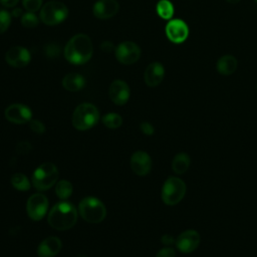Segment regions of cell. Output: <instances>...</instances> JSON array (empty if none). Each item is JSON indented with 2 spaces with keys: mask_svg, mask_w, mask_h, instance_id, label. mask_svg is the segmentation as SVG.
<instances>
[{
  "mask_svg": "<svg viewBox=\"0 0 257 257\" xmlns=\"http://www.w3.org/2000/svg\"><path fill=\"white\" fill-rule=\"evenodd\" d=\"M92 52V42L83 33H78L71 37L64 47V57L72 64L86 63L91 58Z\"/></svg>",
  "mask_w": 257,
  "mask_h": 257,
  "instance_id": "6da1fadb",
  "label": "cell"
},
{
  "mask_svg": "<svg viewBox=\"0 0 257 257\" xmlns=\"http://www.w3.org/2000/svg\"><path fill=\"white\" fill-rule=\"evenodd\" d=\"M48 224L56 230H68L77 221L76 208L69 202L63 201L55 204L48 213Z\"/></svg>",
  "mask_w": 257,
  "mask_h": 257,
  "instance_id": "7a4b0ae2",
  "label": "cell"
},
{
  "mask_svg": "<svg viewBox=\"0 0 257 257\" xmlns=\"http://www.w3.org/2000/svg\"><path fill=\"white\" fill-rule=\"evenodd\" d=\"M99 120V112L95 105L89 102L80 103L72 114V125L78 131H86L94 126Z\"/></svg>",
  "mask_w": 257,
  "mask_h": 257,
  "instance_id": "3957f363",
  "label": "cell"
},
{
  "mask_svg": "<svg viewBox=\"0 0 257 257\" xmlns=\"http://www.w3.org/2000/svg\"><path fill=\"white\" fill-rule=\"evenodd\" d=\"M78 213L88 223H100L106 216V208L95 197H85L78 205Z\"/></svg>",
  "mask_w": 257,
  "mask_h": 257,
  "instance_id": "277c9868",
  "label": "cell"
},
{
  "mask_svg": "<svg viewBox=\"0 0 257 257\" xmlns=\"http://www.w3.org/2000/svg\"><path fill=\"white\" fill-rule=\"evenodd\" d=\"M59 176L56 166L52 163H43L35 169L32 175V185L38 191L50 189L57 181Z\"/></svg>",
  "mask_w": 257,
  "mask_h": 257,
  "instance_id": "5b68a950",
  "label": "cell"
},
{
  "mask_svg": "<svg viewBox=\"0 0 257 257\" xmlns=\"http://www.w3.org/2000/svg\"><path fill=\"white\" fill-rule=\"evenodd\" d=\"M186 194V184L180 178L170 177L162 188V200L168 206L177 205Z\"/></svg>",
  "mask_w": 257,
  "mask_h": 257,
  "instance_id": "8992f818",
  "label": "cell"
},
{
  "mask_svg": "<svg viewBox=\"0 0 257 257\" xmlns=\"http://www.w3.org/2000/svg\"><path fill=\"white\" fill-rule=\"evenodd\" d=\"M68 9L60 1H49L45 3L40 11V20L46 25H56L66 19Z\"/></svg>",
  "mask_w": 257,
  "mask_h": 257,
  "instance_id": "52a82bcc",
  "label": "cell"
},
{
  "mask_svg": "<svg viewBox=\"0 0 257 257\" xmlns=\"http://www.w3.org/2000/svg\"><path fill=\"white\" fill-rule=\"evenodd\" d=\"M48 209V200L41 194L36 193L29 197L26 203V212L28 217L33 221H40Z\"/></svg>",
  "mask_w": 257,
  "mask_h": 257,
  "instance_id": "ba28073f",
  "label": "cell"
},
{
  "mask_svg": "<svg viewBox=\"0 0 257 257\" xmlns=\"http://www.w3.org/2000/svg\"><path fill=\"white\" fill-rule=\"evenodd\" d=\"M141 48L133 41H123L115 48V58L122 64H133L139 60Z\"/></svg>",
  "mask_w": 257,
  "mask_h": 257,
  "instance_id": "9c48e42d",
  "label": "cell"
},
{
  "mask_svg": "<svg viewBox=\"0 0 257 257\" xmlns=\"http://www.w3.org/2000/svg\"><path fill=\"white\" fill-rule=\"evenodd\" d=\"M5 118L16 124H23L29 122L32 118L31 109L22 103L10 104L4 111Z\"/></svg>",
  "mask_w": 257,
  "mask_h": 257,
  "instance_id": "30bf717a",
  "label": "cell"
},
{
  "mask_svg": "<svg viewBox=\"0 0 257 257\" xmlns=\"http://www.w3.org/2000/svg\"><path fill=\"white\" fill-rule=\"evenodd\" d=\"M166 35L173 43L184 42L189 35V27L182 19H173L168 22L165 28Z\"/></svg>",
  "mask_w": 257,
  "mask_h": 257,
  "instance_id": "8fae6325",
  "label": "cell"
},
{
  "mask_svg": "<svg viewBox=\"0 0 257 257\" xmlns=\"http://www.w3.org/2000/svg\"><path fill=\"white\" fill-rule=\"evenodd\" d=\"M200 242L201 237L197 231L186 230L178 236L176 240V246L180 252L188 254L196 250Z\"/></svg>",
  "mask_w": 257,
  "mask_h": 257,
  "instance_id": "7c38bea8",
  "label": "cell"
},
{
  "mask_svg": "<svg viewBox=\"0 0 257 257\" xmlns=\"http://www.w3.org/2000/svg\"><path fill=\"white\" fill-rule=\"evenodd\" d=\"M31 59V55L28 49L23 46H14L8 49L5 54L6 62L13 67L20 68L26 66Z\"/></svg>",
  "mask_w": 257,
  "mask_h": 257,
  "instance_id": "4fadbf2b",
  "label": "cell"
},
{
  "mask_svg": "<svg viewBox=\"0 0 257 257\" xmlns=\"http://www.w3.org/2000/svg\"><path fill=\"white\" fill-rule=\"evenodd\" d=\"M130 95L131 90L125 81L116 79L111 82L108 88V96L113 103L117 105H123L127 102Z\"/></svg>",
  "mask_w": 257,
  "mask_h": 257,
  "instance_id": "5bb4252c",
  "label": "cell"
},
{
  "mask_svg": "<svg viewBox=\"0 0 257 257\" xmlns=\"http://www.w3.org/2000/svg\"><path fill=\"white\" fill-rule=\"evenodd\" d=\"M130 165L135 174L138 176H146L152 169V159L146 152L138 151L132 155Z\"/></svg>",
  "mask_w": 257,
  "mask_h": 257,
  "instance_id": "9a60e30c",
  "label": "cell"
},
{
  "mask_svg": "<svg viewBox=\"0 0 257 257\" xmlns=\"http://www.w3.org/2000/svg\"><path fill=\"white\" fill-rule=\"evenodd\" d=\"M119 9L116 0H98L92 8L93 15L98 19H108L113 17Z\"/></svg>",
  "mask_w": 257,
  "mask_h": 257,
  "instance_id": "2e32d148",
  "label": "cell"
},
{
  "mask_svg": "<svg viewBox=\"0 0 257 257\" xmlns=\"http://www.w3.org/2000/svg\"><path fill=\"white\" fill-rule=\"evenodd\" d=\"M165 76V68L160 62H152L150 63L144 73L145 82L150 87H155L159 85Z\"/></svg>",
  "mask_w": 257,
  "mask_h": 257,
  "instance_id": "e0dca14e",
  "label": "cell"
},
{
  "mask_svg": "<svg viewBox=\"0 0 257 257\" xmlns=\"http://www.w3.org/2000/svg\"><path fill=\"white\" fill-rule=\"evenodd\" d=\"M62 246L61 240L55 236H49L42 240L37 247L39 257H54L58 254Z\"/></svg>",
  "mask_w": 257,
  "mask_h": 257,
  "instance_id": "ac0fdd59",
  "label": "cell"
},
{
  "mask_svg": "<svg viewBox=\"0 0 257 257\" xmlns=\"http://www.w3.org/2000/svg\"><path fill=\"white\" fill-rule=\"evenodd\" d=\"M237 65H238V62H237V59L235 58V56H233L231 54H226V55L221 56L218 59V61L216 63V68L220 74L230 75L235 72Z\"/></svg>",
  "mask_w": 257,
  "mask_h": 257,
  "instance_id": "d6986e66",
  "label": "cell"
},
{
  "mask_svg": "<svg viewBox=\"0 0 257 257\" xmlns=\"http://www.w3.org/2000/svg\"><path fill=\"white\" fill-rule=\"evenodd\" d=\"M85 85L84 77L75 72L66 74L62 79V86L68 91H78Z\"/></svg>",
  "mask_w": 257,
  "mask_h": 257,
  "instance_id": "ffe728a7",
  "label": "cell"
},
{
  "mask_svg": "<svg viewBox=\"0 0 257 257\" xmlns=\"http://www.w3.org/2000/svg\"><path fill=\"white\" fill-rule=\"evenodd\" d=\"M190 163H191V159L189 155L186 153H180L176 155L175 158L173 159L172 169L176 174L182 175L189 169Z\"/></svg>",
  "mask_w": 257,
  "mask_h": 257,
  "instance_id": "44dd1931",
  "label": "cell"
},
{
  "mask_svg": "<svg viewBox=\"0 0 257 257\" xmlns=\"http://www.w3.org/2000/svg\"><path fill=\"white\" fill-rule=\"evenodd\" d=\"M72 184L67 180H60L55 186V194L61 200L68 199L72 194Z\"/></svg>",
  "mask_w": 257,
  "mask_h": 257,
  "instance_id": "7402d4cb",
  "label": "cell"
},
{
  "mask_svg": "<svg viewBox=\"0 0 257 257\" xmlns=\"http://www.w3.org/2000/svg\"><path fill=\"white\" fill-rule=\"evenodd\" d=\"M156 9L158 15L163 19H171L174 15V6L169 0H160Z\"/></svg>",
  "mask_w": 257,
  "mask_h": 257,
  "instance_id": "603a6c76",
  "label": "cell"
},
{
  "mask_svg": "<svg viewBox=\"0 0 257 257\" xmlns=\"http://www.w3.org/2000/svg\"><path fill=\"white\" fill-rule=\"evenodd\" d=\"M12 186L18 191H28L30 189V181L23 173H15L11 177Z\"/></svg>",
  "mask_w": 257,
  "mask_h": 257,
  "instance_id": "cb8c5ba5",
  "label": "cell"
},
{
  "mask_svg": "<svg viewBox=\"0 0 257 257\" xmlns=\"http://www.w3.org/2000/svg\"><path fill=\"white\" fill-rule=\"evenodd\" d=\"M102 123L108 128H117L122 123V118L118 113L109 112L102 116L101 118Z\"/></svg>",
  "mask_w": 257,
  "mask_h": 257,
  "instance_id": "d4e9b609",
  "label": "cell"
},
{
  "mask_svg": "<svg viewBox=\"0 0 257 257\" xmlns=\"http://www.w3.org/2000/svg\"><path fill=\"white\" fill-rule=\"evenodd\" d=\"M38 18L34 12H26L21 16V24L26 28H34L38 25Z\"/></svg>",
  "mask_w": 257,
  "mask_h": 257,
  "instance_id": "484cf974",
  "label": "cell"
},
{
  "mask_svg": "<svg viewBox=\"0 0 257 257\" xmlns=\"http://www.w3.org/2000/svg\"><path fill=\"white\" fill-rule=\"evenodd\" d=\"M11 23V14L7 10H0V34L6 32Z\"/></svg>",
  "mask_w": 257,
  "mask_h": 257,
  "instance_id": "4316f807",
  "label": "cell"
},
{
  "mask_svg": "<svg viewBox=\"0 0 257 257\" xmlns=\"http://www.w3.org/2000/svg\"><path fill=\"white\" fill-rule=\"evenodd\" d=\"M22 4L28 12H36L41 8L42 0H22Z\"/></svg>",
  "mask_w": 257,
  "mask_h": 257,
  "instance_id": "83f0119b",
  "label": "cell"
},
{
  "mask_svg": "<svg viewBox=\"0 0 257 257\" xmlns=\"http://www.w3.org/2000/svg\"><path fill=\"white\" fill-rule=\"evenodd\" d=\"M44 51H45V54L47 55V57L54 58V57H57L59 55L60 47L55 43H50V44L45 46Z\"/></svg>",
  "mask_w": 257,
  "mask_h": 257,
  "instance_id": "f1b7e54d",
  "label": "cell"
},
{
  "mask_svg": "<svg viewBox=\"0 0 257 257\" xmlns=\"http://www.w3.org/2000/svg\"><path fill=\"white\" fill-rule=\"evenodd\" d=\"M29 127L35 134L41 135V134H43L45 132L44 124L40 120H37V119H31L29 121Z\"/></svg>",
  "mask_w": 257,
  "mask_h": 257,
  "instance_id": "f546056e",
  "label": "cell"
},
{
  "mask_svg": "<svg viewBox=\"0 0 257 257\" xmlns=\"http://www.w3.org/2000/svg\"><path fill=\"white\" fill-rule=\"evenodd\" d=\"M156 257H176V253L175 250L171 247H166L161 249L158 253Z\"/></svg>",
  "mask_w": 257,
  "mask_h": 257,
  "instance_id": "4dcf8cb0",
  "label": "cell"
},
{
  "mask_svg": "<svg viewBox=\"0 0 257 257\" xmlns=\"http://www.w3.org/2000/svg\"><path fill=\"white\" fill-rule=\"evenodd\" d=\"M140 128H141V131H142L145 135H147V136H151V135H153L154 132H155L154 126H153L150 122H147V121L142 122L141 125H140Z\"/></svg>",
  "mask_w": 257,
  "mask_h": 257,
  "instance_id": "1f68e13d",
  "label": "cell"
},
{
  "mask_svg": "<svg viewBox=\"0 0 257 257\" xmlns=\"http://www.w3.org/2000/svg\"><path fill=\"white\" fill-rule=\"evenodd\" d=\"M31 150V145L27 142H21L17 146V152L20 154H26Z\"/></svg>",
  "mask_w": 257,
  "mask_h": 257,
  "instance_id": "d6a6232c",
  "label": "cell"
},
{
  "mask_svg": "<svg viewBox=\"0 0 257 257\" xmlns=\"http://www.w3.org/2000/svg\"><path fill=\"white\" fill-rule=\"evenodd\" d=\"M100 48H101V50H103L105 52H110V51H112L114 49V45H113V43L111 41L105 40V41H103L101 43Z\"/></svg>",
  "mask_w": 257,
  "mask_h": 257,
  "instance_id": "836d02e7",
  "label": "cell"
},
{
  "mask_svg": "<svg viewBox=\"0 0 257 257\" xmlns=\"http://www.w3.org/2000/svg\"><path fill=\"white\" fill-rule=\"evenodd\" d=\"M161 241L165 245H171V244L174 243L175 240H174V237L171 236V235H164V236H162Z\"/></svg>",
  "mask_w": 257,
  "mask_h": 257,
  "instance_id": "e575fe53",
  "label": "cell"
},
{
  "mask_svg": "<svg viewBox=\"0 0 257 257\" xmlns=\"http://www.w3.org/2000/svg\"><path fill=\"white\" fill-rule=\"evenodd\" d=\"M19 2V0H0V3L4 6V7H14L17 3Z\"/></svg>",
  "mask_w": 257,
  "mask_h": 257,
  "instance_id": "d590c367",
  "label": "cell"
},
{
  "mask_svg": "<svg viewBox=\"0 0 257 257\" xmlns=\"http://www.w3.org/2000/svg\"><path fill=\"white\" fill-rule=\"evenodd\" d=\"M21 14H22V11H21L20 9H14V10L12 11V15L15 16V17H18V16H20Z\"/></svg>",
  "mask_w": 257,
  "mask_h": 257,
  "instance_id": "8d00e7d4",
  "label": "cell"
},
{
  "mask_svg": "<svg viewBox=\"0 0 257 257\" xmlns=\"http://www.w3.org/2000/svg\"><path fill=\"white\" fill-rule=\"evenodd\" d=\"M228 3H230V4H236V3H238L240 0H226Z\"/></svg>",
  "mask_w": 257,
  "mask_h": 257,
  "instance_id": "74e56055",
  "label": "cell"
},
{
  "mask_svg": "<svg viewBox=\"0 0 257 257\" xmlns=\"http://www.w3.org/2000/svg\"><path fill=\"white\" fill-rule=\"evenodd\" d=\"M76 257H85V256L84 255H77Z\"/></svg>",
  "mask_w": 257,
  "mask_h": 257,
  "instance_id": "f35d334b",
  "label": "cell"
},
{
  "mask_svg": "<svg viewBox=\"0 0 257 257\" xmlns=\"http://www.w3.org/2000/svg\"><path fill=\"white\" fill-rule=\"evenodd\" d=\"M254 1H255V2H256V3H257V0H254Z\"/></svg>",
  "mask_w": 257,
  "mask_h": 257,
  "instance_id": "ab89813d",
  "label": "cell"
}]
</instances>
